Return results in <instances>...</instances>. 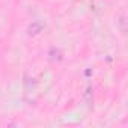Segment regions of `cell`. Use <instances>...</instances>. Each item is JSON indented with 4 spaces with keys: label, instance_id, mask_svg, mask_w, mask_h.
Returning <instances> with one entry per match:
<instances>
[{
    "label": "cell",
    "instance_id": "cell-1",
    "mask_svg": "<svg viewBox=\"0 0 128 128\" xmlns=\"http://www.w3.org/2000/svg\"><path fill=\"white\" fill-rule=\"evenodd\" d=\"M42 30V24L41 23H33L30 27H29V33L30 35H36V33H39Z\"/></svg>",
    "mask_w": 128,
    "mask_h": 128
},
{
    "label": "cell",
    "instance_id": "cell-2",
    "mask_svg": "<svg viewBox=\"0 0 128 128\" xmlns=\"http://www.w3.org/2000/svg\"><path fill=\"white\" fill-rule=\"evenodd\" d=\"M50 56H51L53 60H60L62 59V51L59 48H51L50 50Z\"/></svg>",
    "mask_w": 128,
    "mask_h": 128
}]
</instances>
